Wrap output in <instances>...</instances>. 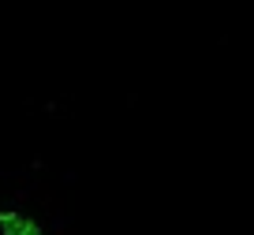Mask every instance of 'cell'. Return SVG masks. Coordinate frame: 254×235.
<instances>
[{"instance_id": "cell-1", "label": "cell", "mask_w": 254, "mask_h": 235, "mask_svg": "<svg viewBox=\"0 0 254 235\" xmlns=\"http://www.w3.org/2000/svg\"><path fill=\"white\" fill-rule=\"evenodd\" d=\"M0 235H45V232L23 213H0Z\"/></svg>"}]
</instances>
